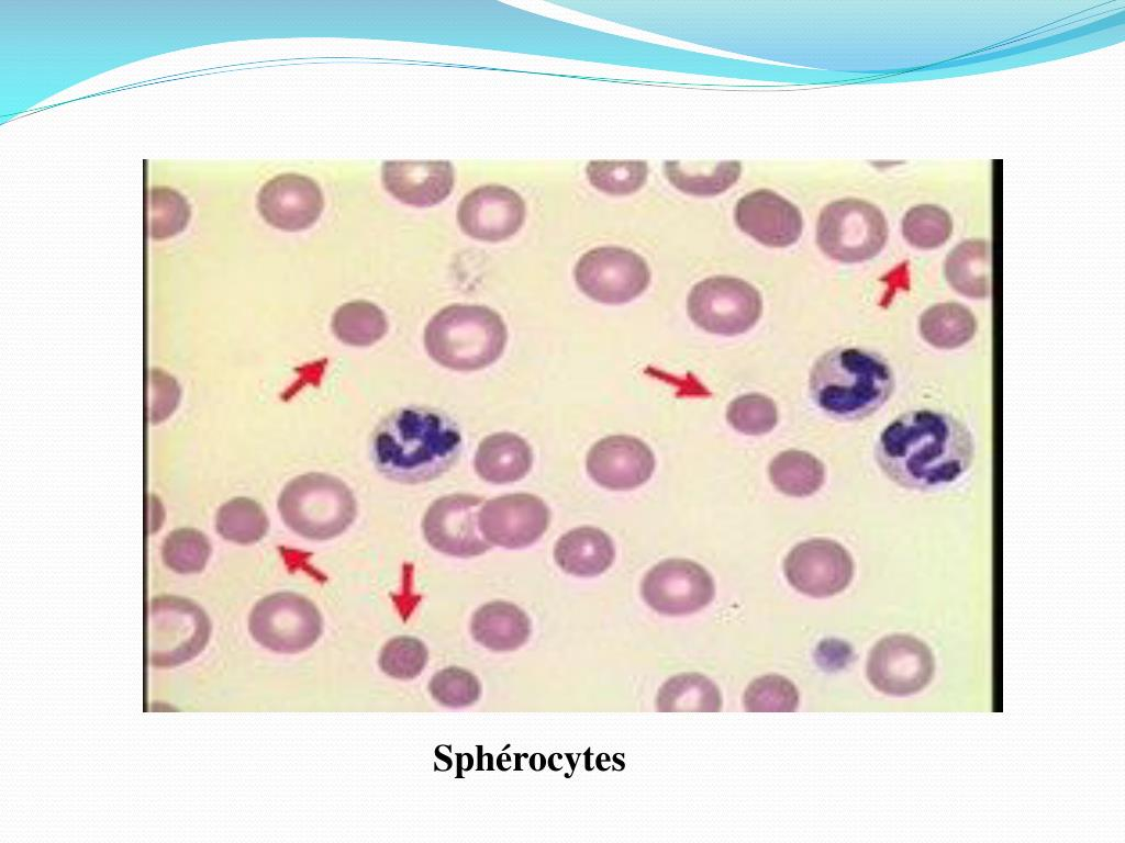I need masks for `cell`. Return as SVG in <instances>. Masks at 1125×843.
I'll return each mask as SVG.
<instances>
[{"label": "cell", "instance_id": "6da1fadb", "mask_svg": "<svg viewBox=\"0 0 1125 843\" xmlns=\"http://www.w3.org/2000/svg\"><path fill=\"white\" fill-rule=\"evenodd\" d=\"M967 425L936 409H913L893 419L880 434L876 461L894 484L928 492L960 480L974 459Z\"/></svg>", "mask_w": 1125, "mask_h": 843}, {"label": "cell", "instance_id": "7a4b0ae2", "mask_svg": "<svg viewBox=\"0 0 1125 843\" xmlns=\"http://www.w3.org/2000/svg\"><path fill=\"white\" fill-rule=\"evenodd\" d=\"M461 435L445 413L422 406L393 411L375 428L370 456L383 476L402 484L432 481L457 460Z\"/></svg>", "mask_w": 1125, "mask_h": 843}, {"label": "cell", "instance_id": "3957f363", "mask_svg": "<svg viewBox=\"0 0 1125 843\" xmlns=\"http://www.w3.org/2000/svg\"><path fill=\"white\" fill-rule=\"evenodd\" d=\"M894 374L879 353L837 347L820 356L809 380L815 405L837 420H860L880 409L894 390Z\"/></svg>", "mask_w": 1125, "mask_h": 843}, {"label": "cell", "instance_id": "277c9868", "mask_svg": "<svg viewBox=\"0 0 1125 843\" xmlns=\"http://www.w3.org/2000/svg\"><path fill=\"white\" fill-rule=\"evenodd\" d=\"M508 328L500 314L488 306L453 304L427 323L424 346L438 364L455 371H476L494 363L503 353Z\"/></svg>", "mask_w": 1125, "mask_h": 843}, {"label": "cell", "instance_id": "5b68a950", "mask_svg": "<svg viewBox=\"0 0 1125 843\" xmlns=\"http://www.w3.org/2000/svg\"><path fill=\"white\" fill-rule=\"evenodd\" d=\"M278 509L285 525L294 533L323 541L342 535L353 524L357 503L342 480L312 472L286 484L278 498Z\"/></svg>", "mask_w": 1125, "mask_h": 843}, {"label": "cell", "instance_id": "8992f818", "mask_svg": "<svg viewBox=\"0 0 1125 843\" xmlns=\"http://www.w3.org/2000/svg\"><path fill=\"white\" fill-rule=\"evenodd\" d=\"M888 225L881 211L860 199H842L820 213L816 243L829 258L846 262L871 259L883 248Z\"/></svg>", "mask_w": 1125, "mask_h": 843}, {"label": "cell", "instance_id": "52a82bcc", "mask_svg": "<svg viewBox=\"0 0 1125 843\" xmlns=\"http://www.w3.org/2000/svg\"><path fill=\"white\" fill-rule=\"evenodd\" d=\"M687 310L691 321L703 330L734 336L749 330L758 322L762 301L758 290L748 282L716 276L692 288Z\"/></svg>", "mask_w": 1125, "mask_h": 843}, {"label": "cell", "instance_id": "ba28073f", "mask_svg": "<svg viewBox=\"0 0 1125 843\" xmlns=\"http://www.w3.org/2000/svg\"><path fill=\"white\" fill-rule=\"evenodd\" d=\"M575 280L589 299L619 305L633 301L648 288L650 270L646 260L635 251L604 246L593 248L579 258Z\"/></svg>", "mask_w": 1125, "mask_h": 843}, {"label": "cell", "instance_id": "9c48e42d", "mask_svg": "<svg viewBox=\"0 0 1125 843\" xmlns=\"http://www.w3.org/2000/svg\"><path fill=\"white\" fill-rule=\"evenodd\" d=\"M249 631L267 649L296 653L310 648L322 633V617L307 597L275 593L260 599L249 616Z\"/></svg>", "mask_w": 1125, "mask_h": 843}, {"label": "cell", "instance_id": "30bf717a", "mask_svg": "<svg viewBox=\"0 0 1125 843\" xmlns=\"http://www.w3.org/2000/svg\"><path fill=\"white\" fill-rule=\"evenodd\" d=\"M149 660L158 666H171L196 656L210 631L204 612L178 597L156 598L149 607Z\"/></svg>", "mask_w": 1125, "mask_h": 843}, {"label": "cell", "instance_id": "8fae6325", "mask_svg": "<svg viewBox=\"0 0 1125 843\" xmlns=\"http://www.w3.org/2000/svg\"><path fill=\"white\" fill-rule=\"evenodd\" d=\"M482 502V497L471 494H452L434 501L422 520L426 542L436 551L457 558L486 552L490 543L479 527Z\"/></svg>", "mask_w": 1125, "mask_h": 843}, {"label": "cell", "instance_id": "7c38bea8", "mask_svg": "<svg viewBox=\"0 0 1125 843\" xmlns=\"http://www.w3.org/2000/svg\"><path fill=\"white\" fill-rule=\"evenodd\" d=\"M934 659L928 647L906 634H892L881 639L871 650L867 675L880 692L892 696H907L920 692L931 681Z\"/></svg>", "mask_w": 1125, "mask_h": 843}, {"label": "cell", "instance_id": "4fadbf2b", "mask_svg": "<svg viewBox=\"0 0 1125 843\" xmlns=\"http://www.w3.org/2000/svg\"><path fill=\"white\" fill-rule=\"evenodd\" d=\"M642 594L656 611L681 616L709 605L715 586L710 573L700 564L687 559H669L645 575Z\"/></svg>", "mask_w": 1125, "mask_h": 843}, {"label": "cell", "instance_id": "5bb4252c", "mask_svg": "<svg viewBox=\"0 0 1125 843\" xmlns=\"http://www.w3.org/2000/svg\"><path fill=\"white\" fill-rule=\"evenodd\" d=\"M788 582L802 594L821 598L844 591L854 574L848 551L829 539H811L795 546L786 557Z\"/></svg>", "mask_w": 1125, "mask_h": 843}, {"label": "cell", "instance_id": "9a60e30c", "mask_svg": "<svg viewBox=\"0 0 1125 843\" xmlns=\"http://www.w3.org/2000/svg\"><path fill=\"white\" fill-rule=\"evenodd\" d=\"M549 517V509L539 497L510 494L486 502L479 512V527L489 543L521 549L543 536Z\"/></svg>", "mask_w": 1125, "mask_h": 843}, {"label": "cell", "instance_id": "2e32d148", "mask_svg": "<svg viewBox=\"0 0 1125 843\" xmlns=\"http://www.w3.org/2000/svg\"><path fill=\"white\" fill-rule=\"evenodd\" d=\"M457 220L471 238L501 241L513 236L525 220V203L512 189L488 184L469 192L460 202Z\"/></svg>", "mask_w": 1125, "mask_h": 843}, {"label": "cell", "instance_id": "e0dca14e", "mask_svg": "<svg viewBox=\"0 0 1125 843\" xmlns=\"http://www.w3.org/2000/svg\"><path fill=\"white\" fill-rule=\"evenodd\" d=\"M257 207L263 218L275 228L299 232L316 222L323 209V195L311 178L283 173L263 186Z\"/></svg>", "mask_w": 1125, "mask_h": 843}, {"label": "cell", "instance_id": "ac0fdd59", "mask_svg": "<svg viewBox=\"0 0 1125 843\" xmlns=\"http://www.w3.org/2000/svg\"><path fill=\"white\" fill-rule=\"evenodd\" d=\"M655 469L650 448L628 435L605 437L595 442L587 457V470L601 486L631 490L645 483Z\"/></svg>", "mask_w": 1125, "mask_h": 843}, {"label": "cell", "instance_id": "d6986e66", "mask_svg": "<svg viewBox=\"0 0 1125 843\" xmlns=\"http://www.w3.org/2000/svg\"><path fill=\"white\" fill-rule=\"evenodd\" d=\"M737 226L747 235L769 247H787L802 234L800 210L791 202L767 189L747 193L735 209Z\"/></svg>", "mask_w": 1125, "mask_h": 843}, {"label": "cell", "instance_id": "ffe728a7", "mask_svg": "<svg viewBox=\"0 0 1125 843\" xmlns=\"http://www.w3.org/2000/svg\"><path fill=\"white\" fill-rule=\"evenodd\" d=\"M386 189L399 201L427 207L443 201L454 186L448 161H387L382 167Z\"/></svg>", "mask_w": 1125, "mask_h": 843}, {"label": "cell", "instance_id": "44dd1931", "mask_svg": "<svg viewBox=\"0 0 1125 843\" xmlns=\"http://www.w3.org/2000/svg\"><path fill=\"white\" fill-rule=\"evenodd\" d=\"M532 462L530 445L512 432H497L486 437L475 456L478 475L494 484L521 480L531 470Z\"/></svg>", "mask_w": 1125, "mask_h": 843}, {"label": "cell", "instance_id": "7402d4cb", "mask_svg": "<svg viewBox=\"0 0 1125 843\" xmlns=\"http://www.w3.org/2000/svg\"><path fill=\"white\" fill-rule=\"evenodd\" d=\"M557 564L576 576H597L614 560L611 538L594 527H579L561 536L554 551Z\"/></svg>", "mask_w": 1125, "mask_h": 843}, {"label": "cell", "instance_id": "603a6c76", "mask_svg": "<svg viewBox=\"0 0 1125 843\" xmlns=\"http://www.w3.org/2000/svg\"><path fill=\"white\" fill-rule=\"evenodd\" d=\"M477 642L493 651H511L526 642L531 623L526 614L508 602L488 603L476 610L470 625Z\"/></svg>", "mask_w": 1125, "mask_h": 843}, {"label": "cell", "instance_id": "cb8c5ba5", "mask_svg": "<svg viewBox=\"0 0 1125 843\" xmlns=\"http://www.w3.org/2000/svg\"><path fill=\"white\" fill-rule=\"evenodd\" d=\"M769 476L781 493L805 497L814 494L824 483L825 469L813 454L801 450H787L769 464Z\"/></svg>", "mask_w": 1125, "mask_h": 843}, {"label": "cell", "instance_id": "d4e9b609", "mask_svg": "<svg viewBox=\"0 0 1125 843\" xmlns=\"http://www.w3.org/2000/svg\"><path fill=\"white\" fill-rule=\"evenodd\" d=\"M669 180L679 190L693 195L709 196L727 190L742 171L738 161L666 164Z\"/></svg>", "mask_w": 1125, "mask_h": 843}, {"label": "cell", "instance_id": "484cf974", "mask_svg": "<svg viewBox=\"0 0 1125 843\" xmlns=\"http://www.w3.org/2000/svg\"><path fill=\"white\" fill-rule=\"evenodd\" d=\"M722 698L715 684L699 673H682L659 689V711H719Z\"/></svg>", "mask_w": 1125, "mask_h": 843}, {"label": "cell", "instance_id": "4316f807", "mask_svg": "<svg viewBox=\"0 0 1125 843\" xmlns=\"http://www.w3.org/2000/svg\"><path fill=\"white\" fill-rule=\"evenodd\" d=\"M332 330L343 344L367 347L380 340L388 330L385 313L375 304L355 301L339 306L332 318Z\"/></svg>", "mask_w": 1125, "mask_h": 843}, {"label": "cell", "instance_id": "83f0119b", "mask_svg": "<svg viewBox=\"0 0 1125 843\" xmlns=\"http://www.w3.org/2000/svg\"><path fill=\"white\" fill-rule=\"evenodd\" d=\"M269 520L259 503L248 497H235L218 512L216 529L226 540L250 544L263 539Z\"/></svg>", "mask_w": 1125, "mask_h": 843}, {"label": "cell", "instance_id": "f1b7e54d", "mask_svg": "<svg viewBox=\"0 0 1125 843\" xmlns=\"http://www.w3.org/2000/svg\"><path fill=\"white\" fill-rule=\"evenodd\" d=\"M726 419L738 432L759 436L776 427L778 409L776 403L768 396L749 393L740 395L729 403Z\"/></svg>", "mask_w": 1125, "mask_h": 843}, {"label": "cell", "instance_id": "f546056e", "mask_svg": "<svg viewBox=\"0 0 1125 843\" xmlns=\"http://www.w3.org/2000/svg\"><path fill=\"white\" fill-rule=\"evenodd\" d=\"M902 232L904 238L915 247H937L950 235V216L938 206L918 205L905 214Z\"/></svg>", "mask_w": 1125, "mask_h": 843}, {"label": "cell", "instance_id": "4dcf8cb0", "mask_svg": "<svg viewBox=\"0 0 1125 843\" xmlns=\"http://www.w3.org/2000/svg\"><path fill=\"white\" fill-rule=\"evenodd\" d=\"M590 182L609 194H630L638 190L647 177L644 161H592L587 167Z\"/></svg>", "mask_w": 1125, "mask_h": 843}, {"label": "cell", "instance_id": "1f68e13d", "mask_svg": "<svg viewBox=\"0 0 1125 843\" xmlns=\"http://www.w3.org/2000/svg\"><path fill=\"white\" fill-rule=\"evenodd\" d=\"M799 701L795 686L780 675H765L753 681L744 695L747 711H793Z\"/></svg>", "mask_w": 1125, "mask_h": 843}, {"label": "cell", "instance_id": "d6a6232c", "mask_svg": "<svg viewBox=\"0 0 1125 843\" xmlns=\"http://www.w3.org/2000/svg\"><path fill=\"white\" fill-rule=\"evenodd\" d=\"M210 555V543L194 529L172 531L165 540L163 557L166 564L180 573L199 572Z\"/></svg>", "mask_w": 1125, "mask_h": 843}, {"label": "cell", "instance_id": "836d02e7", "mask_svg": "<svg viewBox=\"0 0 1125 843\" xmlns=\"http://www.w3.org/2000/svg\"><path fill=\"white\" fill-rule=\"evenodd\" d=\"M149 234L153 238L170 237L186 226L189 206L186 200L169 189H154L149 196Z\"/></svg>", "mask_w": 1125, "mask_h": 843}, {"label": "cell", "instance_id": "e575fe53", "mask_svg": "<svg viewBox=\"0 0 1125 843\" xmlns=\"http://www.w3.org/2000/svg\"><path fill=\"white\" fill-rule=\"evenodd\" d=\"M427 661L425 645L413 637L401 636L388 641L381 650L379 665L381 670L396 678L415 677L424 668Z\"/></svg>", "mask_w": 1125, "mask_h": 843}, {"label": "cell", "instance_id": "d590c367", "mask_svg": "<svg viewBox=\"0 0 1125 843\" xmlns=\"http://www.w3.org/2000/svg\"><path fill=\"white\" fill-rule=\"evenodd\" d=\"M430 692L434 699L444 706L465 707L479 698L480 684L470 672L460 667H448L433 676Z\"/></svg>", "mask_w": 1125, "mask_h": 843}, {"label": "cell", "instance_id": "8d00e7d4", "mask_svg": "<svg viewBox=\"0 0 1125 843\" xmlns=\"http://www.w3.org/2000/svg\"><path fill=\"white\" fill-rule=\"evenodd\" d=\"M151 419L156 423L167 417L177 406L179 390L175 380L161 371H152Z\"/></svg>", "mask_w": 1125, "mask_h": 843}]
</instances>
